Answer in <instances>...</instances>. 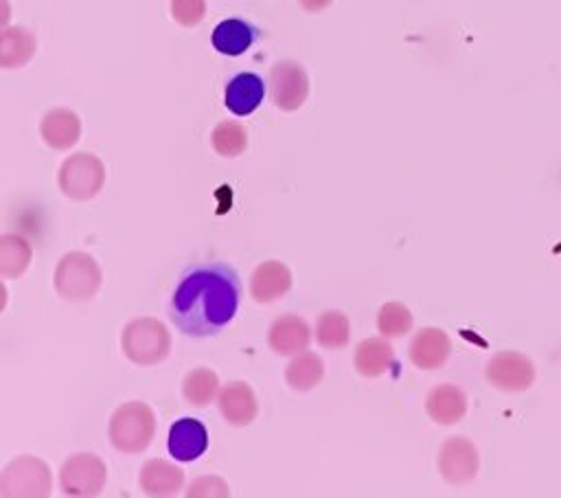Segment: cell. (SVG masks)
<instances>
[{"instance_id":"6da1fadb","label":"cell","mask_w":561,"mask_h":498,"mask_svg":"<svg viewBox=\"0 0 561 498\" xmlns=\"http://www.w3.org/2000/svg\"><path fill=\"white\" fill-rule=\"evenodd\" d=\"M241 298L239 274L221 261H202L184 270L169 298V320L191 338H208L224 331Z\"/></svg>"},{"instance_id":"7a4b0ae2","label":"cell","mask_w":561,"mask_h":498,"mask_svg":"<svg viewBox=\"0 0 561 498\" xmlns=\"http://www.w3.org/2000/svg\"><path fill=\"white\" fill-rule=\"evenodd\" d=\"M103 283V270L96 259L83 250L66 252L53 274V285L59 298L70 303H85L96 296Z\"/></svg>"},{"instance_id":"3957f363","label":"cell","mask_w":561,"mask_h":498,"mask_svg":"<svg viewBox=\"0 0 561 498\" xmlns=\"http://www.w3.org/2000/svg\"><path fill=\"white\" fill-rule=\"evenodd\" d=\"M156 434V415L145 401L121 404L107 423L110 443L123 454H140Z\"/></svg>"},{"instance_id":"277c9868","label":"cell","mask_w":561,"mask_h":498,"mask_svg":"<svg viewBox=\"0 0 561 498\" xmlns=\"http://www.w3.org/2000/svg\"><path fill=\"white\" fill-rule=\"evenodd\" d=\"M121 349L129 362L153 366L171 353V333L158 318L140 316L123 327Z\"/></svg>"},{"instance_id":"5b68a950","label":"cell","mask_w":561,"mask_h":498,"mask_svg":"<svg viewBox=\"0 0 561 498\" xmlns=\"http://www.w3.org/2000/svg\"><path fill=\"white\" fill-rule=\"evenodd\" d=\"M57 184L59 191L75 202L92 200L105 184V165L94 154L77 151L61 162Z\"/></svg>"},{"instance_id":"8992f818","label":"cell","mask_w":561,"mask_h":498,"mask_svg":"<svg viewBox=\"0 0 561 498\" xmlns=\"http://www.w3.org/2000/svg\"><path fill=\"white\" fill-rule=\"evenodd\" d=\"M48 494H50V469L42 459L22 454L4 465L0 474V496L42 498Z\"/></svg>"},{"instance_id":"52a82bcc","label":"cell","mask_w":561,"mask_h":498,"mask_svg":"<svg viewBox=\"0 0 561 498\" xmlns=\"http://www.w3.org/2000/svg\"><path fill=\"white\" fill-rule=\"evenodd\" d=\"M107 483V467L92 452H77L59 467V487L64 496L90 498L99 496Z\"/></svg>"},{"instance_id":"ba28073f","label":"cell","mask_w":561,"mask_h":498,"mask_svg":"<svg viewBox=\"0 0 561 498\" xmlns=\"http://www.w3.org/2000/svg\"><path fill=\"white\" fill-rule=\"evenodd\" d=\"M484 377L497 391L522 393L535 382V364L519 351H497L486 362Z\"/></svg>"},{"instance_id":"9c48e42d","label":"cell","mask_w":561,"mask_h":498,"mask_svg":"<svg viewBox=\"0 0 561 498\" xmlns=\"http://www.w3.org/2000/svg\"><path fill=\"white\" fill-rule=\"evenodd\" d=\"M309 94V77L298 61H276L270 70V97L283 112L298 110Z\"/></svg>"},{"instance_id":"30bf717a","label":"cell","mask_w":561,"mask_h":498,"mask_svg":"<svg viewBox=\"0 0 561 498\" xmlns=\"http://www.w3.org/2000/svg\"><path fill=\"white\" fill-rule=\"evenodd\" d=\"M436 465L447 483L465 485L476 478L480 469V454L467 437H449L438 448Z\"/></svg>"},{"instance_id":"8fae6325","label":"cell","mask_w":561,"mask_h":498,"mask_svg":"<svg viewBox=\"0 0 561 498\" xmlns=\"http://www.w3.org/2000/svg\"><path fill=\"white\" fill-rule=\"evenodd\" d=\"M311 342V327L298 314H283L272 320L267 329V347L276 355L291 358L309 349Z\"/></svg>"},{"instance_id":"7c38bea8","label":"cell","mask_w":561,"mask_h":498,"mask_svg":"<svg viewBox=\"0 0 561 498\" xmlns=\"http://www.w3.org/2000/svg\"><path fill=\"white\" fill-rule=\"evenodd\" d=\"M408 355L416 369L436 371L449 360L451 340L440 327H423L412 336Z\"/></svg>"},{"instance_id":"4fadbf2b","label":"cell","mask_w":561,"mask_h":498,"mask_svg":"<svg viewBox=\"0 0 561 498\" xmlns=\"http://www.w3.org/2000/svg\"><path fill=\"white\" fill-rule=\"evenodd\" d=\"M217 406L224 421L234 428L250 426L259 415V401L248 382H230L221 386Z\"/></svg>"},{"instance_id":"5bb4252c","label":"cell","mask_w":561,"mask_h":498,"mask_svg":"<svg viewBox=\"0 0 561 498\" xmlns=\"http://www.w3.org/2000/svg\"><path fill=\"white\" fill-rule=\"evenodd\" d=\"M169 454L175 461L191 463L199 459L206 448H208V430L199 419L193 417H182L169 428V439H167Z\"/></svg>"},{"instance_id":"9a60e30c","label":"cell","mask_w":561,"mask_h":498,"mask_svg":"<svg viewBox=\"0 0 561 498\" xmlns=\"http://www.w3.org/2000/svg\"><path fill=\"white\" fill-rule=\"evenodd\" d=\"M289 287L291 270L276 259L259 263L250 276V296L261 305L283 298L289 292Z\"/></svg>"},{"instance_id":"2e32d148","label":"cell","mask_w":561,"mask_h":498,"mask_svg":"<svg viewBox=\"0 0 561 498\" xmlns=\"http://www.w3.org/2000/svg\"><path fill=\"white\" fill-rule=\"evenodd\" d=\"M138 485L147 496H175L184 485V469L167 459H149L138 472Z\"/></svg>"},{"instance_id":"e0dca14e","label":"cell","mask_w":561,"mask_h":498,"mask_svg":"<svg viewBox=\"0 0 561 498\" xmlns=\"http://www.w3.org/2000/svg\"><path fill=\"white\" fill-rule=\"evenodd\" d=\"M425 412L438 426H454L467 415V395L456 384H438L425 397Z\"/></svg>"},{"instance_id":"ac0fdd59","label":"cell","mask_w":561,"mask_h":498,"mask_svg":"<svg viewBox=\"0 0 561 498\" xmlns=\"http://www.w3.org/2000/svg\"><path fill=\"white\" fill-rule=\"evenodd\" d=\"M263 94H265V83L259 75L239 72L226 83L224 103L232 114L245 116V114H252L261 105Z\"/></svg>"},{"instance_id":"d6986e66","label":"cell","mask_w":561,"mask_h":498,"mask_svg":"<svg viewBox=\"0 0 561 498\" xmlns=\"http://www.w3.org/2000/svg\"><path fill=\"white\" fill-rule=\"evenodd\" d=\"M42 140L53 149H70L81 136V121L68 107H53L39 123Z\"/></svg>"},{"instance_id":"ffe728a7","label":"cell","mask_w":561,"mask_h":498,"mask_svg":"<svg viewBox=\"0 0 561 498\" xmlns=\"http://www.w3.org/2000/svg\"><path fill=\"white\" fill-rule=\"evenodd\" d=\"M353 364H355V371L364 377L383 375L394 364V349L390 344V338H386L381 333L373 336V338H364L355 347Z\"/></svg>"},{"instance_id":"44dd1931","label":"cell","mask_w":561,"mask_h":498,"mask_svg":"<svg viewBox=\"0 0 561 498\" xmlns=\"http://www.w3.org/2000/svg\"><path fill=\"white\" fill-rule=\"evenodd\" d=\"M254 39H256L254 26L239 18H228V20L219 22L213 31L215 50L221 55H228V57H237V55L245 53L254 44Z\"/></svg>"},{"instance_id":"7402d4cb","label":"cell","mask_w":561,"mask_h":498,"mask_svg":"<svg viewBox=\"0 0 561 498\" xmlns=\"http://www.w3.org/2000/svg\"><path fill=\"white\" fill-rule=\"evenodd\" d=\"M324 377V362L313 351H302L291 355L289 364L285 366V382L296 393H307L316 388Z\"/></svg>"},{"instance_id":"603a6c76","label":"cell","mask_w":561,"mask_h":498,"mask_svg":"<svg viewBox=\"0 0 561 498\" xmlns=\"http://www.w3.org/2000/svg\"><path fill=\"white\" fill-rule=\"evenodd\" d=\"M33 259L31 241L20 233L0 235V274L4 279H18L26 272Z\"/></svg>"},{"instance_id":"cb8c5ba5","label":"cell","mask_w":561,"mask_h":498,"mask_svg":"<svg viewBox=\"0 0 561 498\" xmlns=\"http://www.w3.org/2000/svg\"><path fill=\"white\" fill-rule=\"evenodd\" d=\"M37 48L35 35L24 26H9L0 35V66L20 68L24 66Z\"/></svg>"},{"instance_id":"d4e9b609","label":"cell","mask_w":561,"mask_h":498,"mask_svg":"<svg viewBox=\"0 0 561 498\" xmlns=\"http://www.w3.org/2000/svg\"><path fill=\"white\" fill-rule=\"evenodd\" d=\"M219 377L206 366L191 369L182 380V397L195 408H204L219 397Z\"/></svg>"},{"instance_id":"484cf974","label":"cell","mask_w":561,"mask_h":498,"mask_svg":"<svg viewBox=\"0 0 561 498\" xmlns=\"http://www.w3.org/2000/svg\"><path fill=\"white\" fill-rule=\"evenodd\" d=\"M351 338V322L346 314L329 309L316 320V340L324 349H344Z\"/></svg>"},{"instance_id":"4316f807","label":"cell","mask_w":561,"mask_h":498,"mask_svg":"<svg viewBox=\"0 0 561 498\" xmlns=\"http://www.w3.org/2000/svg\"><path fill=\"white\" fill-rule=\"evenodd\" d=\"M210 145L213 149L224 158H237L248 147V134L245 127L237 121H221L210 132Z\"/></svg>"},{"instance_id":"83f0119b","label":"cell","mask_w":561,"mask_h":498,"mask_svg":"<svg viewBox=\"0 0 561 498\" xmlns=\"http://www.w3.org/2000/svg\"><path fill=\"white\" fill-rule=\"evenodd\" d=\"M414 325V316L408 309V305L390 301L383 303L377 312V331L386 338H399L405 336Z\"/></svg>"},{"instance_id":"f1b7e54d","label":"cell","mask_w":561,"mask_h":498,"mask_svg":"<svg viewBox=\"0 0 561 498\" xmlns=\"http://www.w3.org/2000/svg\"><path fill=\"white\" fill-rule=\"evenodd\" d=\"M171 15L182 26H197L206 15V0H171Z\"/></svg>"},{"instance_id":"f546056e","label":"cell","mask_w":561,"mask_h":498,"mask_svg":"<svg viewBox=\"0 0 561 498\" xmlns=\"http://www.w3.org/2000/svg\"><path fill=\"white\" fill-rule=\"evenodd\" d=\"M184 496L188 498H208V496H230V487L221 476H199L195 478L188 489H184Z\"/></svg>"},{"instance_id":"4dcf8cb0","label":"cell","mask_w":561,"mask_h":498,"mask_svg":"<svg viewBox=\"0 0 561 498\" xmlns=\"http://www.w3.org/2000/svg\"><path fill=\"white\" fill-rule=\"evenodd\" d=\"M300 2V7L305 9V11H311V13H316V11H322V9H327L333 0H298Z\"/></svg>"}]
</instances>
